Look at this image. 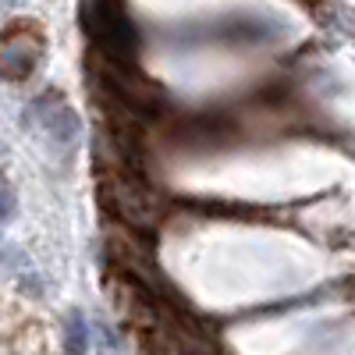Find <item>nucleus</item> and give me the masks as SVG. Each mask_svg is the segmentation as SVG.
I'll use <instances>...</instances> for the list:
<instances>
[{
    "label": "nucleus",
    "mask_w": 355,
    "mask_h": 355,
    "mask_svg": "<svg viewBox=\"0 0 355 355\" xmlns=\"http://www.w3.org/2000/svg\"><path fill=\"white\" fill-rule=\"evenodd\" d=\"M46 57V33L36 18H18L0 28V78L21 85Z\"/></svg>",
    "instance_id": "obj_2"
},
{
    "label": "nucleus",
    "mask_w": 355,
    "mask_h": 355,
    "mask_svg": "<svg viewBox=\"0 0 355 355\" xmlns=\"http://www.w3.org/2000/svg\"><path fill=\"white\" fill-rule=\"evenodd\" d=\"M64 348H68V355H85V348H89V327H85V316L82 313H71L68 316Z\"/></svg>",
    "instance_id": "obj_5"
},
{
    "label": "nucleus",
    "mask_w": 355,
    "mask_h": 355,
    "mask_svg": "<svg viewBox=\"0 0 355 355\" xmlns=\"http://www.w3.org/2000/svg\"><path fill=\"white\" fill-rule=\"evenodd\" d=\"M11 4H25V0H11Z\"/></svg>",
    "instance_id": "obj_7"
},
{
    "label": "nucleus",
    "mask_w": 355,
    "mask_h": 355,
    "mask_svg": "<svg viewBox=\"0 0 355 355\" xmlns=\"http://www.w3.org/2000/svg\"><path fill=\"white\" fill-rule=\"evenodd\" d=\"M15 210H18V199H15V192L0 182V224H8L11 217H15Z\"/></svg>",
    "instance_id": "obj_6"
},
{
    "label": "nucleus",
    "mask_w": 355,
    "mask_h": 355,
    "mask_svg": "<svg viewBox=\"0 0 355 355\" xmlns=\"http://www.w3.org/2000/svg\"><path fill=\"white\" fill-rule=\"evenodd\" d=\"M28 117L43 128V135L50 142H57L61 150H71L78 139V114L75 107L61 96V93H43L33 107H28Z\"/></svg>",
    "instance_id": "obj_4"
},
{
    "label": "nucleus",
    "mask_w": 355,
    "mask_h": 355,
    "mask_svg": "<svg viewBox=\"0 0 355 355\" xmlns=\"http://www.w3.org/2000/svg\"><path fill=\"white\" fill-rule=\"evenodd\" d=\"M103 199L110 206V214L121 220L128 231H150L160 224L164 217V202L146 189L139 178L114 171L107 174V185H103Z\"/></svg>",
    "instance_id": "obj_3"
},
{
    "label": "nucleus",
    "mask_w": 355,
    "mask_h": 355,
    "mask_svg": "<svg viewBox=\"0 0 355 355\" xmlns=\"http://www.w3.org/2000/svg\"><path fill=\"white\" fill-rule=\"evenodd\" d=\"M82 28L89 43H93L100 64H114V68L135 64V50H139L135 25L114 0H82Z\"/></svg>",
    "instance_id": "obj_1"
}]
</instances>
